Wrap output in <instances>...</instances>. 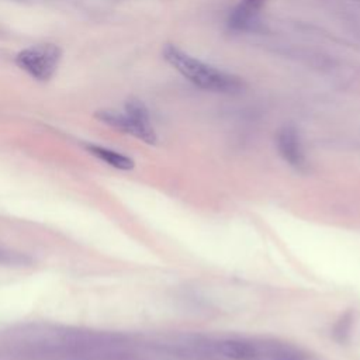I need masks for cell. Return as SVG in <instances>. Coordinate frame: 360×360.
Listing matches in <instances>:
<instances>
[{
  "mask_svg": "<svg viewBox=\"0 0 360 360\" xmlns=\"http://www.w3.org/2000/svg\"><path fill=\"white\" fill-rule=\"evenodd\" d=\"M125 112L136 124L139 134H141L139 139L143 141L145 143L155 145L158 141V136L152 127L150 117H149V112H148V108L145 107V104L136 98H131L125 104Z\"/></svg>",
  "mask_w": 360,
  "mask_h": 360,
  "instance_id": "5b68a950",
  "label": "cell"
},
{
  "mask_svg": "<svg viewBox=\"0 0 360 360\" xmlns=\"http://www.w3.org/2000/svg\"><path fill=\"white\" fill-rule=\"evenodd\" d=\"M217 352L231 360H253L259 354L257 346L245 339H222L217 343Z\"/></svg>",
  "mask_w": 360,
  "mask_h": 360,
  "instance_id": "8992f818",
  "label": "cell"
},
{
  "mask_svg": "<svg viewBox=\"0 0 360 360\" xmlns=\"http://www.w3.org/2000/svg\"><path fill=\"white\" fill-rule=\"evenodd\" d=\"M357 1H360V0H357Z\"/></svg>",
  "mask_w": 360,
  "mask_h": 360,
  "instance_id": "30bf717a",
  "label": "cell"
},
{
  "mask_svg": "<svg viewBox=\"0 0 360 360\" xmlns=\"http://www.w3.org/2000/svg\"><path fill=\"white\" fill-rule=\"evenodd\" d=\"M86 149L94 155L96 158H98L100 160L105 162L107 165L115 167V169H120V170H131L134 169L135 163L134 160L127 156V155H122L117 150H112V149H108V148H104V146H100V145H86Z\"/></svg>",
  "mask_w": 360,
  "mask_h": 360,
  "instance_id": "52a82bcc",
  "label": "cell"
},
{
  "mask_svg": "<svg viewBox=\"0 0 360 360\" xmlns=\"http://www.w3.org/2000/svg\"><path fill=\"white\" fill-rule=\"evenodd\" d=\"M59 59L60 49L56 45L42 44L22 49L17 55L15 62L31 77L41 82H46L53 76Z\"/></svg>",
  "mask_w": 360,
  "mask_h": 360,
  "instance_id": "7a4b0ae2",
  "label": "cell"
},
{
  "mask_svg": "<svg viewBox=\"0 0 360 360\" xmlns=\"http://www.w3.org/2000/svg\"><path fill=\"white\" fill-rule=\"evenodd\" d=\"M266 0H240L228 17V25L232 30L246 31L256 24L257 14Z\"/></svg>",
  "mask_w": 360,
  "mask_h": 360,
  "instance_id": "277c9868",
  "label": "cell"
},
{
  "mask_svg": "<svg viewBox=\"0 0 360 360\" xmlns=\"http://www.w3.org/2000/svg\"><path fill=\"white\" fill-rule=\"evenodd\" d=\"M280 156L294 169L302 170L307 166L304 148L298 135V131L292 125H284L276 138Z\"/></svg>",
  "mask_w": 360,
  "mask_h": 360,
  "instance_id": "3957f363",
  "label": "cell"
},
{
  "mask_svg": "<svg viewBox=\"0 0 360 360\" xmlns=\"http://www.w3.org/2000/svg\"><path fill=\"white\" fill-rule=\"evenodd\" d=\"M32 259L13 248L0 243V266L6 267H27L31 266Z\"/></svg>",
  "mask_w": 360,
  "mask_h": 360,
  "instance_id": "ba28073f",
  "label": "cell"
},
{
  "mask_svg": "<svg viewBox=\"0 0 360 360\" xmlns=\"http://www.w3.org/2000/svg\"><path fill=\"white\" fill-rule=\"evenodd\" d=\"M271 360H305V359L292 349H276V352L271 353Z\"/></svg>",
  "mask_w": 360,
  "mask_h": 360,
  "instance_id": "9c48e42d",
  "label": "cell"
},
{
  "mask_svg": "<svg viewBox=\"0 0 360 360\" xmlns=\"http://www.w3.org/2000/svg\"><path fill=\"white\" fill-rule=\"evenodd\" d=\"M163 58L187 80L204 90L236 93L243 86L242 80L235 75L226 73L200 59H195L176 45L167 44L163 48Z\"/></svg>",
  "mask_w": 360,
  "mask_h": 360,
  "instance_id": "6da1fadb",
  "label": "cell"
}]
</instances>
